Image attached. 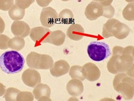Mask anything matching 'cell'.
<instances>
[{"instance_id": "6da1fadb", "label": "cell", "mask_w": 134, "mask_h": 101, "mask_svg": "<svg viewBox=\"0 0 134 101\" xmlns=\"http://www.w3.org/2000/svg\"><path fill=\"white\" fill-rule=\"evenodd\" d=\"M133 46L126 48L116 46L113 49V55L107 64L108 70L113 74L126 73L133 77L134 59Z\"/></svg>"}, {"instance_id": "7a4b0ae2", "label": "cell", "mask_w": 134, "mask_h": 101, "mask_svg": "<svg viewBox=\"0 0 134 101\" xmlns=\"http://www.w3.org/2000/svg\"><path fill=\"white\" fill-rule=\"evenodd\" d=\"M25 60L21 54L15 50L3 53L0 57L1 70L8 74H13L21 72L24 68Z\"/></svg>"}, {"instance_id": "3957f363", "label": "cell", "mask_w": 134, "mask_h": 101, "mask_svg": "<svg viewBox=\"0 0 134 101\" xmlns=\"http://www.w3.org/2000/svg\"><path fill=\"white\" fill-rule=\"evenodd\" d=\"M114 88L126 100L133 98L134 94L133 77L126 73H120L115 76L113 81Z\"/></svg>"}, {"instance_id": "277c9868", "label": "cell", "mask_w": 134, "mask_h": 101, "mask_svg": "<svg viewBox=\"0 0 134 101\" xmlns=\"http://www.w3.org/2000/svg\"><path fill=\"white\" fill-rule=\"evenodd\" d=\"M26 63L30 68L48 70L53 66L54 61L52 57L48 55L31 52L27 55Z\"/></svg>"}, {"instance_id": "5b68a950", "label": "cell", "mask_w": 134, "mask_h": 101, "mask_svg": "<svg viewBox=\"0 0 134 101\" xmlns=\"http://www.w3.org/2000/svg\"><path fill=\"white\" fill-rule=\"evenodd\" d=\"M88 56L93 60L100 61L110 56L111 53L109 47L105 42L95 41L88 46Z\"/></svg>"}, {"instance_id": "8992f818", "label": "cell", "mask_w": 134, "mask_h": 101, "mask_svg": "<svg viewBox=\"0 0 134 101\" xmlns=\"http://www.w3.org/2000/svg\"><path fill=\"white\" fill-rule=\"evenodd\" d=\"M21 78L25 85L32 88H35L41 81L40 73L33 69H28L25 70L22 75Z\"/></svg>"}, {"instance_id": "52a82bcc", "label": "cell", "mask_w": 134, "mask_h": 101, "mask_svg": "<svg viewBox=\"0 0 134 101\" xmlns=\"http://www.w3.org/2000/svg\"><path fill=\"white\" fill-rule=\"evenodd\" d=\"M51 32L49 29L42 27L31 30L30 36L35 42L38 43H47Z\"/></svg>"}, {"instance_id": "ba28073f", "label": "cell", "mask_w": 134, "mask_h": 101, "mask_svg": "<svg viewBox=\"0 0 134 101\" xmlns=\"http://www.w3.org/2000/svg\"><path fill=\"white\" fill-rule=\"evenodd\" d=\"M35 98L38 101H51V89L47 84L40 83L35 88L33 91Z\"/></svg>"}, {"instance_id": "9c48e42d", "label": "cell", "mask_w": 134, "mask_h": 101, "mask_svg": "<svg viewBox=\"0 0 134 101\" xmlns=\"http://www.w3.org/2000/svg\"><path fill=\"white\" fill-rule=\"evenodd\" d=\"M70 70V65L64 60H59L54 63L50 69L51 75L54 77H59L66 74Z\"/></svg>"}, {"instance_id": "30bf717a", "label": "cell", "mask_w": 134, "mask_h": 101, "mask_svg": "<svg viewBox=\"0 0 134 101\" xmlns=\"http://www.w3.org/2000/svg\"><path fill=\"white\" fill-rule=\"evenodd\" d=\"M86 79L91 82L96 81L100 76L101 72L95 64L91 63L85 64L83 66Z\"/></svg>"}, {"instance_id": "8fae6325", "label": "cell", "mask_w": 134, "mask_h": 101, "mask_svg": "<svg viewBox=\"0 0 134 101\" xmlns=\"http://www.w3.org/2000/svg\"><path fill=\"white\" fill-rule=\"evenodd\" d=\"M66 89L70 96H79L83 93L84 89L83 83L81 80L72 79L67 83Z\"/></svg>"}, {"instance_id": "7c38bea8", "label": "cell", "mask_w": 134, "mask_h": 101, "mask_svg": "<svg viewBox=\"0 0 134 101\" xmlns=\"http://www.w3.org/2000/svg\"><path fill=\"white\" fill-rule=\"evenodd\" d=\"M11 31L13 34L16 36L22 37H26L29 34V27L23 21L14 22L11 26Z\"/></svg>"}, {"instance_id": "4fadbf2b", "label": "cell", "mask_w": 134, "mask_h": 101, "mask_svg": "<svg viewBox=\"0 0 134 101\" xmlns=\"http://www.w3.org/2000/svg\"><path fill=\"white\" fill-rule=\"evenodd\" d=\"M65 35L63 32L60 30L51 32L47 43L56 46H60L64 43Z\"/></svg>"}, {"instance_id": "5bb4252c", "label": "cell", "mask_w": 134, "mask_h": 101, "mask_svg": "<svg viewBox=\"0 0 134 101\" xmlns=\"http://www.w3.org/2000/svg\"><path fill=\"white\" fill-rule=\"evenodd\" d=\"M83 32V29L80 25H72L68 30L67 35L72 40L78 41L83 37L82 34Z\"/></svg>"}, {"instance_id": "9a60e30c", "label": "cell", "mask_w": 134, "mask_h": 101, "mask_svg": "<svg viewBox=\"0 0 134 101\" xmlns=\"http://www.w3.org/2000/svg\"><path fill=\"white\" fill-rule=\"evenodd\" d=\"M57 18L56 14L42 13L41 15V23L44 26L51 27L56 23Z\"/></svg>"}, {"instance_id": "2e32d148", "label": "cell", "mask_w": 134, "mask_h": 101, "mask_svg": "<svg viewBox=\"0 0 134 101\" xmlns=\"http://www.w3.org/2000/svg\"><path fill=\"white\" fill-rule=\"evenodd\" d=\"M69 75L72 79H78L83 81L86 79L83 72V67L81 66H72L69 70Z\"/></svg>"}, {"instance_id": "e0dca14e", "label": "cell", "mask_w": 134, "mask_h": 101, "mask_svg": "<svg viewBox=\"0 0 134 101\" xmlns=\"http://www.w3.org/2000/svg\"><path fill=\"white\" fill-rule=\"evenodd\" d=\"M25 41L22 37H15L9 41V48L13 50L19 51L25 46Z\"/></svg>"}, {"instance_id": "ac0fdd59", "label": "cell", "mask_w": 134, "mask_h": 101, "mask_svg": "<svg viewBox=\"0 0 134 101\" xmlns=\"http://www.w3.org/2000/svg\"><path fill=\"white\" fill-rule=\"evenodd\" d=\"M21 91L17 89L9 88L6 90L4 96L5 100L7 101H16L17 96Z\"/></svg>"}, {"instance_id": "d6986e66", "label": "cell", "mask_w": 134, "mask_h": 101, "mask_svg": "<svg viewBox=\"0 0 134 101\" xmlns=\"http://www.w3.org/2000/svg\"><path fill=\"white\" fill-rule=\"evenodd\" d=\"M34 96L31 92L21 91L17 96L16 101H33L34 100Z\"/></svg>"}, {"instance_id": "ffe728a7", "label": "cell", "mask_w": 134, "mask_h": 101, "mask_svg": "<svg viewBox=\"0 0 134 101\" xmlns=\"http://www.w3.org/2000/svg\"><path fill=\"white\" fill-rule=\"evenodd\" d=\"M133 56L134 58V47H133Z\"/></svg>"}, {"instance_id": "44dd1931", "label": "cell", "mask_w": 134, "mask_h": 101, "mask_svg": "<svg viewBox=\"0 0 134 101\" xmlns=\"http://www.w3.org/2000/svg\"><path fill=\"white\" fill-rule=\"evenodd\" d=\"M133 78H134V74H133Z\"/></svg>"}, {"instance_id": "7402d4cb", "label": "cell", "mask_w": 134, "mask_h": 101, "mask_svg": "<svg viewBox=\"0 0 134 101\" xmlns=\"http://www.w3.org/2000/svg\"></svg>"}]
</instances>
